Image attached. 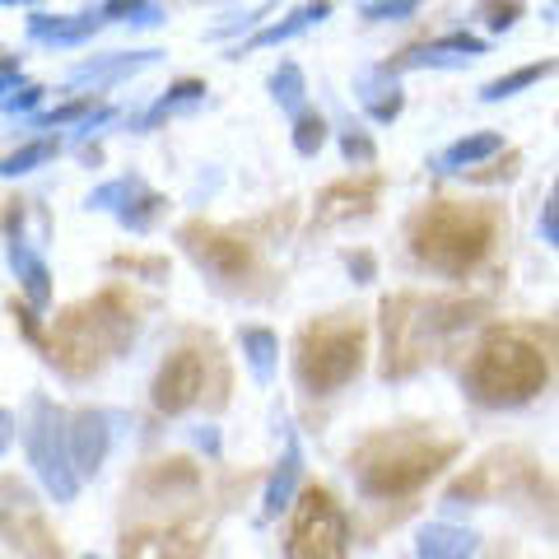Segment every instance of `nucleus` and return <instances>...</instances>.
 Here are the masks:
<instances>
[{"instance_id": "obj_1", "label": "nucleus", "mask_w": 559, "mask_h": 559, "mask_svg": "<svg viewBox=\"0 0 559 559\" xmlns=\"http://www.w3.org/2000/svg\"><path fill=\"white\" fill-rule=\"evenodd\" d=\"M550 378L546 349L527 341L522 331H489L476 345V355L466 364V392L480 406H522L532 401Z\"/></svg>"}, {"instance_id": "obj_2", "label": "nucleus", "mask_w": 559, "mask_h": 559, "mask_svg": "<svg viewBox=\"0 0 559 559\" xmlns=\"http://www.w3.org/2000/svg\"><path fill=\"white\" fill-rule=\"evenodd\" d=\"M452 452H457L452 443H433L419 433H378L349 457V471H355L364 499H396L419 489L429 476H439L452 462Z\"/></svg>"}, {"instance_id": "obj_3", "label": "nucleus", "mask_w": 559, "mask_h": 559, "mask_svg": "<svg viewBox=\"0 0 559 559\" xmlns=\"http://www.w3.org/2000/svg\"><path fill=\"white\" fill-rule=\"evenodd\" d=\"M495 242V215L485 205H462V201H439L415 219L411 252L419 266L439 275H466L480 266V257Z\"/></svg>"}, {"instance_id": "obj_4", "label": "nucleus", "mask_w": 559, "mask_h": 559, "mask_svg": "<svg viewBox=\"0 0 559 559\" xmlns=\"http://www.w3.org/2000/svg\"><path fill=\"white\" fill-rule=\"evenodd\" d=\"M471 322V308L466 304H443V299H388L382 304V326H388V364L382 373L401 378L411 373L415 364H425V355L443 336H452L457 326Z\"/></svg>"}, {"instance_id": "obj_5", "label": "nucleus", "mask_w": 559, "mask_h": 559, "mask_svg": "<svg viewBox=\"0 0 559 559\" xmlns=\"http://www.w3.org/2000/svg\"><path fill=\"white\" fill-rule=\"evenodd\" d=\"M135 318L131 308H121L117 294H103V299L84 304L75 312H66L57 326V345H51V359L70 373H90L94 364L112 359L121 345L131 341Z\"/></svg>"}, {"instance_id": "obj_6", "label": "nucleus", "mask_w": 559, "mask_h": 559, "mask_svg": "<svg viewBox=\"0 0 559 559\" xmlns=\"http://www.w3.org/2000/svg\"><path fill=\"white\" fill-rule=\"evenodd\" d=\"M364 364V326L359 322H341V318H322L304 326L299 349H294V373L312 396L341 392Z\"/></svg>"}, {"instance_id": "obj_7", "label": "nucleus", "mask_w": 559, "mask_h": 559, "mask_svg": "<svg viewBox=\"0 0 559 559\" xmlns=\"http://www.w3.org/2000/svg\"><path fill=\"white\" fill-rule=\"evenodd\" d=\"M24 448H28V462H33V471H38V480H43V489L51 499L70 503L80 495V471H75V457H70V415L51 406L47 396L28 401Z\"/></svg>"}, {"instance_id": "obj_8", "label": "nucleus", "mask_w": 559, "mask_h": 559, "mask_svg": "<svg viewBox=\"0 0 559 559\" xmlns=\"http://www.w3.org/2000/svg\"><path fill=\"white\" fill-rule=\"evenodd\" d=\"M345 546H349L345 513L331 503L326 489H312V495L299 503L285 559H345Z\"/></svg>"}, {"instance_id": "obj_9", "label": "nucleus", "mask_w": 559, "mask_h": 559, "mask_svg": "<svg viewBox=\"0 0 559 559\" xmlns=\"http://www.w3.org/2000/svg\"><path fill=\"white\" fill-rule=\"evenodd\" d=\"M84 205L90 210H112L131 234H150V224L159 219V210H164V197L159 191H150L140 178H112V182L94 187L90 197H84Z\"/></svg>"}, {"instance_id": "obj_10", "label": "nucleus", "mask_w": 559, "mask_h": 559, "mask_svg": "<svg viewBox=\"0 0 559 559\" xmlns=\"http://www.w3.org/2000/svg\"><path fill=\"white\" fill-rule=\"evenodd\" d=\"M201 388H205V359L197 349H178V355H168L164 369L154 373L150 401H154V411H164V415H182L191 401L201 396Z\"/></svg>"}, {"instance_id": "obj_11", "label": "nucleus", "mask_w": 559, "mask_h": 559, "mask_svg": "<svg viewBox=\"0 0 559 559\" xmlns=\"http://www.w3.org/2000/svg\"><path fill=\"white\" fill-rule=\"evenodd\" d=\"M178 242L187 248V257L215 280H238L242 271H248V261H252L248 242H238L229 234H215V229H182Z\"/></svg>"}, {"instance_id": "obj_12", "label": "nucleus", "mask_w": 559, "mask_h": 559, "mask_svg": "<svg viewBox=\"0 0 559 559\" xmlns=\"http://www.w3.org/2000/svg\"><path fill=\"white\" fill-rule=\"evenodd\" d=\"M20 224H24L20 205H10V219H5V257H10V271L20 275V285H24V294H28V308L43 312V308L51 304V271L43 266V257L24 242Z\"/></svg>"}, {"instance_id": "obj_13", "label": "nucleus", "mask_w": 559, "mask_h": 559, "mask_svg": "<svg viewBox=\"0 0 559 559\" xmlns=\"http://www.w3.org/2000/svg\"><path fill=\"white\" fill-rule=\"evenodd\" d=\"M476 57H485V38L476 33H448V38H433V43H419L411 51H401L392 61V70H462Z\"/></svg>"}, {"instance_id": "obj_14", "label": "nucleus", "mask_w": 559, "mask_h": 559, "mask_svg": "<svg viewBox=\"0 0 559 559\" xmlns=\"http://www.w3.org/2000/svg\"><path fill=\"white\" fill-rule=\"evenodd\" d=\"M112 448V415L108 411H75L70 415V457L80 476H94Z\"/></svg>"}, {"instance_id": "obj_15", "label": "nucleus", "mask_w": 559, "mask_h": 559, "mask_svg": "<svg viewBox=\"0 0 559 559\" xmlns=\"http://www.w3.org/2000/svg\"><path fill=\"white\" fill-rule=\"evenodd\" d=\"M299 480H304V448H299V433L285 429V457L275 462L271 480H266V495H261V518L289 513L294 495H299Z\"/></svg>"}, {"instance_id": "obj_16", "label": "nucleus", "mask_w": 559, "mask_h": 559, "mask_svg": "<svg viewBox=\"0 0 559 559\" xmlns=\"http://www.w3.org/2000/svg\"><path fill=\"white\" fill-rule=\"evenodd\" d=\"M98 28H103L98 10H84V14H43V10H33L28 14V38L47 43V47H80V43H90Z\"/></svg>"}, {"instance_id": "obj_17", "label": "nucleus", "mask_w": 559, "mask_h": 559, "mask_svg": "<svg viewBox=\"0 0 559 559\" xmlns=\"http://www.w3.org/2000/svg\"><path fill=\"white\" fill-rule=\"evenodd\" d=\"M355 94H359L364 112H369L373 121H396V117H401V108H406V98H401V90H396V70H392V66L359 70Z\"/></svg>"}, {"instance_id": "obj_18", "label": "nucleus", "mask_w": 559, "mask_h": 559, "mask_svg": "<svg viewBox=\"0 0 559 559\" xmlns=\"http://www.w3.org/2000/svg\"><path fill=\"white\" fill-rule=\"evenodd\" d=\"M480 536L471 527H452V522H429L415 536V559H471Z\"/></svg>"}, {"instance_id": "obj_19", "label": "nucleus", "mask_w": 559, "mask_h": 559, "mask_svg": "<svg viewBox=\"0 0 559 559\" xmlns=\"http://www.w3.org/2000/svg\"><path fill=\"white\" fill-rule=\"evenodd\" d=\"M164 51H112V57H94V61H84L70 70V84H108V80H121V75H135V70H145L154 66Z\"/></svg>"}, {"instance_id": "obj_20", "label": "nucleus", "mask_w": 559, "mask_h": 559, "mask_svg": "<svg viewBox=\"0 0 559 559\" xmlns=\"http://www.w3.org/2000/svg\"><path fill=\"white\" fill-rule=\"evenodd\" d=\"M201 98H205V84H201V80H178V84H168L164 98H154V108H150V112H140V117L131 121V131L159 127L164 117H178V112H187V108H197Z\"/></svg>"}, {"instance_id": "obj_21", "label": "nucleus", "mask_w": 559, "mask_h": 559, "mask_svg": "<svg viewBox=\"0 0 559 559\" xmlns=\"http://www.w3.org/2000/svg\"><path fill=\"white\" fill-rule=\"evenodd\" d=\"M322 20H331V5H299V10H289L280 24H266V28H257L248 43L242 47H275V43H289V38H299V33H308L312 24H322Z\"/></svg>"}, {"instance_id": "obj_22", "label": "nucleus", "mask_w": 559, "mask_h": 559, "mask_svg": "<svg viewBox=\"0 0 559 559\" xmlns=\"http://www.w3.org/2000/svg\"><path fill=\"white\" fill-rule=\"evenodd\" d=\"M499 150H503L499 131H476V135L457 140V145H448L439 159H433V168H439V173H462V168L480 164V159H489V154H499Z\"/></svg>"}, {"instance_id": "obj_23", "label": "nucleus", "mask_w": 559, "mask_h": 559, "mask_svg": "<svg viewBox=\"0 0 559 559\" xmlns=\"http://www.w3.org/2000/svg\"><path fill=\"white\" fill-rule=\"evenodd\" d=\"M238 345H242V359H248L252 378L257 382H271L275 378V359H280L275 331H266V326H242L238 331Z\"/></svg>"}, {"instance_id": "obj_24", "label": "nucleus", "mask_w": 559, "mask_h": 559, "mask_svg": "<svg viewBox=\"0 0 559 559\" xmlns=\"http://www.w3.org/2000/svg\"><path fill=\"white\" fill-rule=\"evenodd\" d=\"M271 98H275L294 121H304V117H308V112H304L308 84H304V70L294 66V61H280V66L271 70Z\"/></svg>"}, {"instance_id": "obj_25", "label": "nucleus", "mask_w": 559, "mask_h": 559, "mask_svg": "<svg viewBox=\"0 0 559 559\" xmlns=\"http://www.w3.org/2000/svg\"><path fill=\"white\" fill-rule=\"evenodd\" d=\"M98 20L103 24H131V28H154L168 20L164 5H150V0H108V5H98Z\"/></svg>"}, {"instance_id": "obj_26", "label": "nucleus", "mask_w": 559, "mask_h": 559, "mask_svg": "<svg viewBox=\"0 0 559 559\" xmlns=\"http://www.w3.org/2000/svg\"><path fill=\"white\" fill-rule=\"evenodd\" d=\"M546 75H555V66H550V61H532V66L513 70V75L489 80L485 90H480V103H503V98H513L518 90H532V84H536V80H546Z\"/></svg>"}, {"instance_id": "obj_27", "label": "nucleus", "mask_w": 559, "mask_h": 559, "mask_svg": "<svg viewBox=\"0 0 559 559\" xmlns=\"http://www.w3.org/2000/svg\"><path fill=\"white\" fill-rule=\"evenodd\" d=\"M57 140L51 135H43V140H28V145H20L14 154H5V164H0V173L5 178H24V173H33L38 164H47V159H57Z\"/></svg>"}, {"instance_id": "obj_28", "label": "nucleus", "mask_w": 559, "mask_h": 559, "mask_svg": "<svg viewBox=\"0 0 559 559\" xmlns=\"http://www.w3.org/2000/svg\"><path fill=\"white\" fill-rule=\"evenodd\" d=\"M326 145V117L322 112H308L304 121H294V150L304 154V159H312Z\"/></svg>"}, {"instance_id": "obj_29", "label": "nucleus", "mask_w": 559, "mask_h": 559, "mask_svg": "<svg viewBox=\"0 0 559 559\" xmlns=\"http://www.w3.org/2000/svg\"><path fill=\"white\" fill-rule=\"evenodd\" d=\"M94 112H98L94 103H90V98H80V103H66V108H57V112L33 117L28 127H33V131H57V127H66V121H80V127H84V121H90Z\"/></svg>"}, {"instance_id": "obj_30", "label": "nucleus", "mask_w": 559, "mask_h": 559, "mask_svg": "<svg viewBox=\"0 0 559 559\" xmlns=\"http://www.w3.org/2000/svg\"><path fill=\"white\" fill-rule=\"evenodd\" d=\"M359 14L364 20H373V24H396V20H415L419 14V5L415 0H369V5H359Z\"/></svg>"}, {"instance_id": "obj_31", "label": "nucleus", "mask_w": 559, "mask_h": 559, "mask_svg": "<svg viewBox=\"0 0 559 559\" xmlns=\"http://www.w3.org/2000/svg\"><path fill=\"white\" fill-rule=\"evenodd\" d=\"M341 154H345V159H349V164H373V159H378L373 140H369V135H364V131H355V127H349V131L341 135Z\"/></svg>"}, {"instance_id": "obj_32", "label": "nucleus", "mask_w": 559, "mask_h": 559, "mask_svg": "<svg viewBox=\"0 0 559 559\" xmlns=\"http://www.w3.org/2000/svg\"><path fill=\"white\" fill-rule=\"evenodd\" d=\"M38 103H43V84H20V90H10L5 98H0V108H5V117H14V112L38 108Z\"/></svg>"}, {"instance_id": "obj_33", "label": "nucleus", "mask_w": 559, "mask_h": 559, "mask_svg": "<svg viewBox=\"0 0 559 559\" xmlns=\"http://www.w3.org/2000/svg\"><path fill=\"white\" fill-rule=\"evenodd\" d=\"M540 238L550 242V248H559V201L550 197L546 210H540Z\"/></svg>"}, {"instance_id": "obj_34", "label": "nucleus", "mask_w": 559, "mask_h": 559, "mask_svg": "<svg viewBox=\"0 0 559 559\" xmlns=\"http://www.w3.org/2000/svg\"><path fill=\"white\" fill-rule=\"evenodd\" d=\"M485 14H489V20H485V24H489V28H495V33H503V28H513V24H518V14H522V5H489Z\"/></svg>"}, {"instance_id": "obj_35", "label": "nucleus", "mask_w": 559, "mask_h": 559, "mask_svg": "<svg viewBox=\"0 0 559 559\" xmlns=\"http://www.w3.org/2000/svg\"><path fill=\"white\" fill-rule=\"evenodd\" d=\"M345 266H349V275H355V285H369V280H373V257L369 252H355Z\"/></svg>"}, {"instance_id": "obj_36", "label": "nucleus", "mask_w": 559, "mask_h": 559, "mask_svg": "<svg viewBox=\"0 0 559 559\" xmlns=\"http://www.w3.org/2000/svg\"><path fill=\"white\" fill-rule=\"evenodd\" d=\"M0 80H5V94H10V90H20V61H14V57L0 61Z\"/></svg>"}, {"instance_id": "obj_37", "label": "nucleus", "mask_w": 559, "mask_h": 559, "mask_svg": "<svg viewBox=\"0 0 559 559\" xmlns=\"http://www.w3.org/2000/svg\"><path fill=\"white\" fill-rule=\"evenodd\" d=\"M108 121H112V108H98V112L80 127V140H90V135H94V127H108Z\"/></svg>"}, {"instance_id": "obj_38", "label": "nucleus", "mask_w": 559, "mask_h": 559, "mask_svg": "<svg viewBox=\"0 0 559 559\" xmlns=\"http://www.w3.org/2000/svg\"><path fill=\"white\" fill-rule=\"evenodd\" d=\"M14 443V411H0V448Z\"/></svg>"}, {"instance_id": "obj_39", "label": "nucleus", "mask_w": 559, "mask_h": 559, "mask_svg": "<svg viewBox=\"0 0 559 559\" xmlns=\"http://www.w3.org/2000/svg\"><path fill=\"white\" fill-rule=\"evenodd\" d=\"M197 443H201V448H210V452H215V443H219V439H215V429H201V433H197Z\"/></svg>"}, {"instance_id": "obj_40", "label": "nucleus", "mask_w": 559, "mask_h": 559, "mask_svg": "<svg viewBox=\"0 0 559 559\" xmlns=\"http://www.w3.org/2000/svg\"><path fill=\"white\" fill-rule=\"evenodd\" d=\"M127 555H135V559H159V555H154V550H145V546H135V550L127 546Z\"/></svg>"}, {"instance_id": "obj_41", "label": "nucleus", "mask_w": 559, "mask_h": 559, "mask_svg": "<svg viewBox=\"0 0 559 559\" xmlns=\"http://www.w3.org/2000/svg\"><path fill=\"white\" fill-rule=\"evenodd\" d=\"M555 201H559V182H555Z\"/></svg>"}, {"instance_id": "obj_42", "label": "nucleus", "mask_w": 559, "mask_h": 559, "mask_svg": "<svg viewBox=\"0 0 559 559\" xmlns=\"http://www.w3.org/2000/svg\"><path fill=\"white\" fill-rule=\"evenodd\" d=\"M80 559H98V555H80Z\"/></svg>"}]
</instances>
